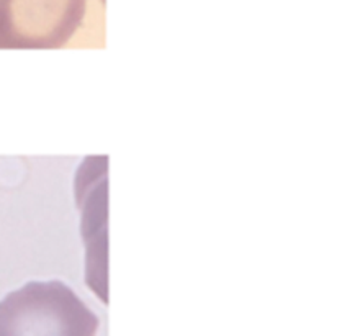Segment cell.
Instances as JSON below:
<instances>
[{
  "mask_svg": "<svg viewBox=\"0 0 360 336\" xmlns=\"http://www.w3.org/2000/svg\"><path fill=\"white\" fill-rule=\"evenodd\" d=\"M98 325L61 280H34L0 300V336H95Z\"/></svg>",
  "mask_w": 360,
  "mask_h": 336,
  "instance_id": "cell-1",
  "label": "cell"
},
{
  "mask_svg": "<svg viewBox=\"0 0 360 336\" xmlns=\"http://www.w3.org/2000/svg\"><path fill=\"white\" fill-rule=\"evenodd\" d=\"M87 0H0V49L66 44L86 15Z\"/></svg>",
  "mask_w": 360,
  "mask_h": 336,
  "instance_id": "cell-2",
  "label": "cell"
}]
</instances>
